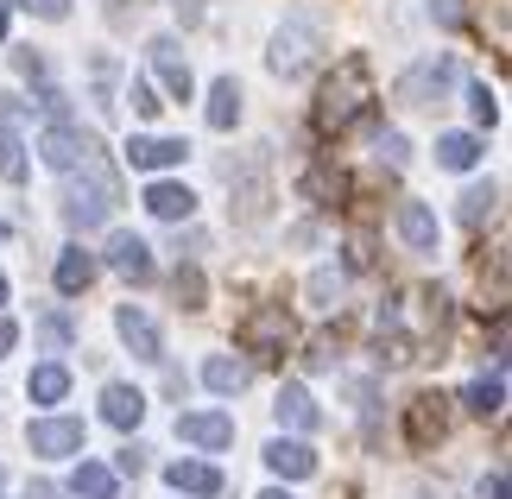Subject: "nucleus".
<instances>
[{
    "mask_svg": "<svg viewBox=\"0 0 512 499\" xmlns=\"http://www.w3.org/2000/svg\"><path fill=\"white\" fill-rule=\"evenodd\" d=\"M354 121H373V76H367V57H342V70L323 83L317 95V127L323 133H342Z\"/></svg>",
    "mask_w": 512,
    "mask_h": 499,
    "instance_id": "nucleus-1",
    "label": "nucleus"
},
{
    "mask_svg": "<svg viewBox=\"0 0 512 499\" xmlns=\"http://www.w3.org/2000/svg\"><path fill=\"white\" fill-rule=\"evenodd\" d=\"M114 203H121V177L108 171V158H83V184H76L70 196H64V222L70 228H102L108 215H114Z\"/></svg>",
    "mask_w": 512,
    "mask_h": 499,
    "instance_id": "nucleus-2",
    "label": "nucleus"
},
{
    "mask_svg": "<svg viewBox=\"0 0 512 499\" xmlns=\"http://www.w3.org/2000/svg\"><path fill=\"white\" fill-rule=\"evenodd\" d=\"M317 51H323V13H291L279 38H272V70L291 83V76H304L317 64Z\"/></svg>",
    "mask_w": 512,
    "mask_h": 499,
    "instance_id": "nucleus-3",
    "label": "nucleus"
},
{
    "mask_svg": "<svg viewBox=\"0 0 512 499\" xmlns=\"http://www.w3.org/2000/svg\"><path fill=\"white\" fill-rule=\"evenodd\" d=\"M241 348L247 354H260V361H279V354L291 348V310L285 304H260V310H247L241 316Z\"/></svg>",
    "mask_w": 512,
    "mask_h": 499,
    "instance_id": "nucleus-4",
    "label": "nucleus"
},
{
    "mask_svg": "<svg viewBox=\"0 0 512 499\" xmlns=\"http://www.w3.org/2000/svg\"><path fill=\"white\" fill-rule=\"evenodd\" d=\"M449 83H456V64H449V57H424L418 70L399 76V102L430 108V102H443V95H449Z\"/></svg>",
    "mask_w": 512,
    "mask_h": 499,
    "instance_id": "nucleus-5",
    "label": "nucleus"
},
{
    "mask_svg": "<svg viewBox=\"0 0 512 499\" xmlns=\"http://www.w3.org/2000/svg\"><path fill=\"white\" fill-rule=\"evenodd\" d=\"M443 430H449V398H443V392L411 398V411H405V436H411V449L443 443Z\"/></svg>",
    "mask_w": 512,
    "mask_h": 499,
    "instance_id": "nucleus-6",
    "label": "nucleus"
},
{
    "mask_svg": "<svg viewBox=\"0 0 512 499\" xmlns=\"http://www.w3.org/2000/svg\"><path fill=\"white\" fill-rule=\"evenodd\" d=\"M89 152H95V146H89V139L76 133L70 121H51L45 133H38V158H45L51 171H76V158H89Z\"/></svg>",
    "mask_w": 512,
    "mask_h": 499,
    "instance_id": "nucleus-7",
    "label": "nucleus"
},
{
    "mask_svg": "<svg viewBox=\"0 0 512 499\" xmlns=\"http://www.w3.org/2000/svg\"><path fill=\"white\" fill-rule=\"evenodd\" d=\"M32 455H76L83 449V417H38V424L26 430Z\"/></svg>",
    "mask_w": 512,
    "mask_h": 499,
    "instance_id": "nucleus-8",
    "label": "nucleus"
},
{
    "mask_svg": "<svg viewBox=\"0 0 512 499\" xmlns=\"http://www.w3.org/2000/svg\"><path fill=\"white\" fill-rule=\"evenodd\" d=\"M190 146L184 139H152V133H133L127 139V165L133 171H171V165H184Z\"/></svg>",
    "mask_w": 512,
    "mask_h": 499,
    "instance_id": "nucleus-9",
    "label": "nucleus"
},
{
    "mask_svg": "<svg viewBox=\"0 0 512 499\" xmlns=\"http://www.w3.org/2000/svg\"><path fill=\"white\" fill-rule=\"evenodd\" d=\"M146 57H152V70L165 76V89H171V102H190V89H196V76H190V64H184V51H177V38H152L146 45Z\"/></svg>",
    "mask_w": 512,
    "mask_h": 499,
    "instance_id": "nucleus-10",
    "label": "nucleus"
},
{
    "mask_svg": "<svg viewBox=\"0 0 512 499\" xmlns=\"http://www.w3.org/2000/svg\"><path fill=\"white\" fill-rule=\"evenodd\" d=\"M177 436L196 443V449H228L234 443V417H222V411H190V417H177Z\"/></svg>",
    "mask_w": 512,
    "mask_h": 499,
    "instance_id": "nucleus-11",
    "label": "nucleus"
},
{
    "mask_svg": "<svg viewBox=\"0 0 512 499\" xmlns=\"http://www.w3.org/2000/svg\"><path fill=\"white\" fill-rule=\"evenodd\" d=\"M114 329H121V342L133 348V354H140V361H165V342H159V323H152V316L146 310H121V316H114Z\"/></svg>",
    "mask_w": 512,
    "mask_h": 499,
    "instance_id": "nucleus-12",
    "label": "nucleus"
},
{
    "mask_svg": "<svg viewBox=\"0 0 512 499\" xmlns=\"http://www.w3.org/2000/svg\"><path fill=\"white\" fill-rule=\"evenodd\" d=\"M392 228L405 234L411 253H437V215H430L424 203H399V209H392Z\"/></svg>",
    "mask_w": 512,
    "mask_h": 499,
    "instance_id": "nucleus-13",
    "label": "nucleus"
},
{
    "mask_svg": "<svg viewBox=\"0 0 512 499\" xmlns=\"http://www.w3.org/2000/svg\"><path fill=\"white\" fill-rule=\"evenodd\" d=\"M108 266L121 278H133V285H146V278H152V247L140 241V234H114V241H108Z\"/></svg>",
    "mask_w": 512,
    "mask_h": 499,
    "instance_id": "nucleus-14",
    "label": "nucleus"
},
{
    "mask_svg": "<svg viewBox=\"0 0 512 499\" xmlns=\"http://www.w3.org/2000/svg\"><path fill=\"white\" fill-rule=\"evenodd\" d=\"M266 468L279 474V481H310V474H317V455H310L304 443H266Z\"/></svg>",
    "mask_w": 512,
    "mask_h": 499,
    "instance_id": "nucleus-15",
    "label": "nucleus"
},
{
    "mask_svg": "<svg viewBox=\"0 0 512 499\" xmlns=\"http://www.w3.org/2000/svg\"><path fill=\"white\" fill-rule=\"evenodd\" d=\"M102 417H108L114 430H133V424L146 417V392H140V386H121V379H114V386L102 392Z\"/></svg>",
    "mask_w": 512,
    "mask_h": 499,
    "instance_id": "nucleus-16",
    "label": "nucleus"
},
{
    "mask_svg": "<svg viewBox=\"0 0 512 499\" xmlns=\"http://www.w3.org/2000/svg\"><path fill=\"white\" fill-rule=\"evenodd\" d=\"M165 481H171L177 493L209 499V493H222V468H209V462H171V468H165Z\"/></svg>",
    "mask_w": 512,
    "mask_h": 499,
    "instance_id": "nucleus-17",
    "label": "nucleus"
},
{
    "mask_svg": "<svg viewBox=\"0 0 512 499\" xmlns=\"http://www.w3.org/2000/svg\"><path fill=\"white\" fill-rule=\"evenodd\" d=\"M57 291L64 297H76V291H89L95 285V253H83V247H70V253H57Z\"/></svg>",
    "mask_w": 512,
    "mask_h": 499,
    "instance_id": "nucleus-18",
    "label": "nucleus"
},
{
    "mask_svg": "<svg viewBox=\"0 0 512 499\" xmlns=\"http://www.w3.org/2000/svg\"><path fill=\"white\" fill-rule=\"evenodd\" d=\"M146 209L159 215V222H190V215H196V196L184 184H152L146 190Z\"/></svg>",
    "mask_w": 512,
    "mask_h": 499,
    "instance_id": "nucleus-19",
    "label": "nucleus"
},
{
    "mask_svg": "<svg viewBox=\"0 0 512 499\" xmlns=\"http://www.w3.org/2000/svg\"><path fill=\"white\" fill-rule=\"evenodd\" d=\"M272 411H279V424H291V430H317V424H323L317 398H310L304 386H285V392H279V405H272Z\"/></svg>",
    "mask_w": 512,
    "mask_h": 499,
    "instance_id": "nucleus-20",
    "label": "nucleus"
},
{
    "mask_svg": "<svg viewBox=\"0 0 512 499\" xmlns=\"http://www.w3.org/2000/svg\"><path fill=\"white\" fill-rule=\"evenodd\" d=\"M234 121H241V83H234V76H222V83L209 89V127L228 133Z\"/></svg>",
    "mask_w": 512,
    "mask_h": 499,
    "instance_id": "nucleus-21",
    "label": "nucleus"
},
{
    "mask_svg": "<svg viewBox=\"0 0 512 499\" xmlns=\"http://www.w3.org/2000/svg\"><path fill=\"white\" fill-rule=\"evenodd\" d=\"M475 158H481V139L475 133H443L437 139V165L443 171H475Z\"/></svg>",
    "mask_w": 512,
    "mask_h": 499,
    "instance_id": "nucleus-22",
    "label": "nucleus"
},
{
    "mask_svg": "<svg viewBox=\"0 0 512 499\" xmlns=\"http://www.w3.org/2000/svg\"><path fill=\"white\" fill-rule=\"evenodd\" d=\"M70 487H76V499H114V487H121V474L114 468H102V462H83L70 474Z\"/></svg>",
    "mask_w": 512,
    "mask_h": 499,
    "instance_id": "nucleus-23",
    "label": "nucleus"
},
{
    "mask_svg": "<svg viewBox=\"0 0 512 499\" xmlns=\"http://www.w3.org/2000/svg\"><path fill=\"white\" fill-rule=\"evenodd\" d=\"M26 392L38 398V405H57V398L70 392V367H57V361H45V367H32V379H26Z\"/></svg>",
    "mask_w": 512,
    "mask_h": 499,
    "instance_id": "nucleus-24",
    "label": "nucleus"
},
{
    "mask_svg": "<svg viewBox=\"0 0 512 499\" xmlns=\"http://www.w3.org/2000/svg\"><path fill=\"white\" fill-rule=\"evenodd\" d=\"M203 386L209 392H222V398H234L247 386V367L241 361H228V354H215V361H203Z\"/></svg>",
    "mask_w": 512,
    "mask_h": 499,
    "instance_id": "nucleus-25",
    "label": "nucleus"
},
{
    "mask_svg": "<svg viewBox=\"0 0 512 499\" xmlns=\"http://www.w3.org/2000/svg\"><path fill=\"white\" fill-rule=\"evenodd\" d=\"M468 411H481V417H500V411H506V379H500V373L475 379V386H468Z\"/></svg>",
    "mask_w": 512,
    "mask_h": 499,
    "instance_id": "nucleus-26",
    "label": "nucleus"
},
{
    "mask_svg": "<svg viewBox=\"0 0 512 499\" xmlns=\"http://www.w3.org/2000/svg\"><path fill=\"white\" fill-rule=\"evenodd\" d=\"M494 203H500L494 184H468V190H462V222H487V215H494Z\"/></svg>",
    "mask_w": 512,
    "mask_h": 499,
    "instance_id": "nucleus-27",
    "label": "nucleus"
},
{
    "mask_svg": "<svg viewBox=\"0 0 512 499\" xmlns=\"http://www.w3.org/2000/svg\"><path fill=\"white\" fill-rule=\"evenodd\" d=\"M127 102H133V114H140V121H159V108H165V102H159V89H152V83H146V76H133V89H127Z\"/></svg>",
    "mask_w": 512,
    "mask_h": 499,
    "instance_id": "nucleus-28",
    "label": "nucleus"
},
{
    "mask_svg": "<svg viewBox=\"0 0 512 499\" xmlns=\"http://www.w3.org/2000/svg\"><path fill=\"white\" fill-rule=\"evenodd\" d=\"M304 196H310V203H329V196H342V171H304Z\"/></svg>",
    "mask_w": 512,
    "mask_h": 499,
    "instance_id": "nucleus-29",
    "label": "nucleus"
},
{
    "mask_svg": "<svg viewBox=\"0 0 512 499\" xmlns=\"http://www.w3.org/2000/svg\"><path fill=\"white\" fill-rule=\"evenodd\" d=\"M177 304L203 310V272H196V266H177Z\"/></svg>",
    "mask_w": 512,
    "mask_h": 499,
    "instance_id": "nucleus-30",
    "label": "nucleus"
},
{
    "mask_svg": "<svg viewBox=\"0 0 512 499\" xmlns=\"http://www.w3.org/2000/svg\"><path fill=\"white\" fill-rule=\"evenodd\" d=\"M468 114H475L481 127H494V121H500V102H494V89H487V83L468 89Z\"/></svg>",
    "mask_w": 512,
    "mask_h": 499,
    "instance_id": "nucleus-31",
    "label": "nucleus"
},
{
    "mask_svg": "<svg viewBox=\"0 0 512 499\" xmlns=\"http://www.w3.org/2000/svg\"><path fill=\"white\" fill-rule=\"evenodd\" d=\"M0 177H7V184L26 177V158H19V139L13 133H0Z\"/></svg>",
    "mask_w": 512,
    "mask_h": 499,
    "instance_id": "nucleus-32",
    "label": "nucleus"
},
{
    "mask_svg": "<svg viewBox=\"0 0 512 499\" xmlns=\"http://www.w3.org/2000/svg\"><path fill=\"white\" fill-rule=\"evenodd\" d=\"M260 215H266V184L247 177V184H241V222H260Z\"/></svg>",
    "mask_w": 512,
    "mask_h": 499,
    "instance_id": "nucleus-33",
    "label": "nucleus"
},
{
    "mask_svg": "<svg viewBox=\"0 0 512 499\" xmlns=\"http://www.w3.org/2000/svg\"><path fill=\"white\" fill-rule=\"evenodd\" d=\"M13 7H26V13H38V19H64L70 0H13Z\"/></svg>",
    "mask_w": 512,
    "mask_h": 499,
    "instance_id": "nucleus-34",
    "label": "nucleus"
},
{
    "mask_svg": "<svg viewBox=\"0 0 512 499\" xmlns=\"http://www.w3.org/2000/svg\"><path fill=\"white\" fill-rule=\"evenodd\" d=\"M38 335H45L51 348H64V342H70V323H64V316H45V323H38Z\"/></svg>",
    "mask_w": 512,
    "mask_h": 499,
    "instance_id": "nucleus-35",
    "label": "nucleus"
},
{
    "mask_svg": "<svg viewBox=\"0 0 512 499\" xmlns=\"http://www.w3.org/2000/svg\"><path fill=\"white\" fill-rule=\"evenodd\" d=\"M405 152H411L405 133H386V139H380V158H386V165H405Z\"/></svg>",
    "mask_w": 512,
    "mask_h": 499,
    "instance_id": "nucleus-36",
    "label": "nucleus"
},
{
    "mask_svg": "<svg viewBox=\"0 0 512 499\" xmlns=\"http://www.w3.org/2000/svg\"><path fill=\"white\" fill-rule=\"evenodd\" d=\"M430 13H437L443 26H462V0H430Z\"/></svg>",
    "mask_w": 512,
    "mask_h": 499,
    "instance_id": "nucleus-37",
    "label": "nucleus"
},
{
    "mask_svg": "<svg viewBox=\"0 0 512 499\" xmlns=\"http://www.w3.org/2000/svg\"><path fill=\"white\" fill-rule=\"evenodd\" d=\"M336 291H342L336 272H317V278H310V297H336Z\"/></svg>",
    "mask_w": 512,
    "mask_h": 499,
    "instance_id": "nucleus-38",
    "label": "nucleus"
},
{
    "mask_svg": "<svg viewBox=\"0 0 512 499\" xmlns=\"http://www.w3.org/2000/svg\"><path fill=\"white\" fill-rule=\"evenodd\" d=\"M13 64H19V76H45V57H38V51H19Z\"/></svg>",
    "mask_w": 512,
    "mask_h": 499,
    "instance_id": "nucleus-39",
    "label": "nucleus"
},
{
    "mask_svg": "<svg viewBox=\"0 0 512 499\" xmlns=\"http://www.w3.org/2000/svg\"><path fill=\"white\" fill-rule=\"evenodd\" d=\"M140 468H146V449H140V443L121 449V474H140Z\"/></svg>",
    "mask_w": 512,
    "mask_h": 499,
    "instance_id": "nucleus-40",
    "label": "nucleus"
},
{
    "mask_svg": "<svg viewBox=\"0 0 512 499\" xmlns=\"http://www.w3.org/2000/svg\"><path fill=\"white\" fill-rule=\"evenodd\" d=\"M481 499H506V474H500V468H494V474L481 481Z\"/></svg>",
    "mask_w": 512,
    "mask_h": 499,
    "instance_id": "nucleus-41",
    "label": "nucleus"
},
{
    "mask_svg": "<svg viewBox=\"0 0 512 499\" xmlns=\"http://www.w3.org/2000/svg\"><path fill=\"white\" fill-rule=\"evenodd\" d=\"M177 19H184V26H196V19H203V0H177Z\"/></svg>",
    "mask_w": 512,
    "mask_h": 499,
    "instance_id": "nucleus-42",
    "label": "nucleus"
},
{
    "mask_svg": "<svg viewBox=\"0 0 512 499\" xmlns=\"http://www.w3.org/2000/svg\"><path fill=\"white\" fill-rule=\"evenodd\" d=\"M13 342H19V329H13V323H7V316H0V354H7V348H13Z\"/></svg>",
    "mask_w": 512,
    "mask_h": 499,
    "instance_id": "nucleus-43",
    "label": "nucleus"
},
{
    "mask_svg": "<svg viewBox=\"0 0 512 499\" xmlns=\"http://www.w3.org/2000/svg\"><path fill=\"white\" fill-rule=\"evenodd\" d=\"M260 499H291V493H285V487H272V493H260Z\"/></svg>",
    "mask_w": 512,
    "mask_h": 499,
    "instance_id": "nucleus-44",
    "label": "nucleus"
},
{
    "mask_svg": "<svg viewBox=\"0 0 512 499\" xmlns=\"http://www.w3.org/2000/svg\"><path fill=\"white\" fill-rule=\"evenodd\" d=\"M0 38H7V7H0Z\"/></svg>",
    "mask_w": 512,
    "mask_h": 499,
    "instance_id": "nucleus-45",
    "label": "nucleus"
},
{
    "mask_svg": "<svg viewBox=\"0 0 512 499\" xmlns=\"http://www.w3.org/2000/svg\"><path fill=\"white\" fill-rule=\"evenodd\" d=\"M0 304H7V278H0Z\"/></svg>",
    "mask_w": 512,
    "mask_h": 499,
    "instance_id": "nucleus-46",
    "label": "nucleus"
}]
</instances>
